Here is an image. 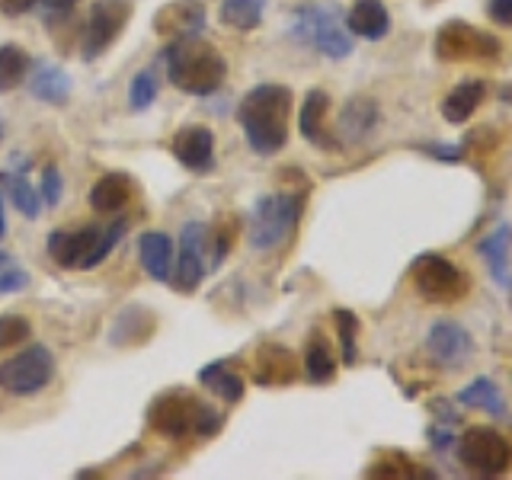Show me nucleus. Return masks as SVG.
Returning a JSON list of instances; mask_svg holds the SVG:
<instances>
[{
    "label": "nucleus",
    "instance_id": "58836bf2",
    "mask_svg": "<svg viewBox=\"0 0 512 480\" xmlns=\"http://www.w3.org/2000/svg\"><path fill=\"white\" fill-rule=\"evenodd\" d=\"M32 7H36V0H0V10H4L7 16H23Z\"/></svg>",
    "mask_w": 512,
    "mask_h": 480
},
{
    "label": "nucleus",
    "instance_id": "72a5a7b5",
    "mask_svg": "<svg viewBox=\"0 0 512 480\" xmlns=\"http://www.w3.org/2000/svg\"><path fill=\"white\" fill-rule=\"evenodd\" d=\"M336 320V330H340V346H343V362L352 365L356 362V336H359V317L352 314V311H336L333 314Z\"/></svg>",
    "mask_w": 512,
    "mask_h": 480
},
{
    "label": "nucleus",
    "instance_id": "f8f14e48",
    "mask_svg": "<svg viewBox=\"0 0 512 480\" xmlns=\"http://www.w3.org/2000/svg\"><path fill=\"white\" fill-rule=\"evenodd\" d=\"M205 250H208V224L202 221H186L180 234V260L173 263L170 279L176 285V292H196L205 279Z\"/></svg>",
    "mask_w": 512,
    "mask_h": 480
},
{
    "label": "nucleus",
    "instance_id": "0eeeda50",
    "mask_svg": "<svg viewBox=\"0 0 512 480\" xmlns=\"http://www.w3.org/2000/svg\"><path fill=\"white\" fill-rule=\"evenodd\" d=\"M413 288L423 301L432 304H455L468 295V276L442 253H423L410 266Z\"/></svg>",
    "mask_w": 512,
    "mask_h": 480
},
{
    "label": "nucleus",
    "instance_id": "79ce46f5",
    "mask_svg": "<svg viewBox=\"0 0 512 480\" xmlns=\"http://www.w3.org/2000/svg\"><path fill=\"white\" fill-rule=\"evenodd\" d=\"M7 263H10V256H7V253H4V250H0V269H4V266H7Z\"/></svg>",
    "mask_w": 512,
    "mask_h": 480
},
{
    "label": "nucleus",
    "instance_id": "473e14b6",
    "mask_svg": "<svg viewBox=\"0 0 512 480\" xmlns=\"http://www.w3.org/2000/svg\"><path fill=\"white\" fill-rule=\"evenodd\" d=\"M32 336V324L23 314H0V349L29 343Z\"/></svg>",
    "mask_w": 512,
    "mask_h": 480
},
{
    "label": "nucleus",
    "instance_id": "aec40b11",
    "mask_svg": "<svg viewBox=\"0 0 512 480\" xmlns=\"http://www.w3.org/2000/svg\"><path fill=\"white\" fill-rule=\"evenodd\" d=\"M29 93L36 96L39 103L64 106L71 100V77L64 74V68H58V64L36 61L29 68Z\"/></svg>",
    "mask_w": 512,
    "mask_h": 480
},
{
    "label": "nucleus",
    "instance_id": "c85d7f7f",
    "mask_svg": "<svg viewBox=\"0 0 512 480\" xmlns=\"http://www.w3.org/2000/svg\"><path fill=\"white\" fill-rule=\"evenodd\" d=\"M199 381L212 394H218L221 400H228V404H237V400L244 397V378H240L237 372H231V368L221 365V362L205 365L199 372Z\"/></svg>",
    "mask_w": 512,
    "mask_h": 480
},
{
    "label": "nucleus",
    "instance_id": "6e6552de",
    "mask_svg": "<svg viewBox=\"0 0 512 480\" xmlns=\"http://www.w3.org/2000/svg\"><path fill=\"white\" fill-rule=\"evenodd\" d=\"M55 356L42 343H32L20 349L7 362H0V388L16 397H29L42 388H48L55 378Z\"/></svg>",
    "mask_w": 512,
    "mask_h": 480
},
{
    "label": "nucleus",
    "instance_id": "2f4dec72",
    "mask_svg": "<svg viewBox=\"0 0 512 480\" xmlns=\"http://www.w3.org/2000/svg\"><path fill=\"white\" fill-rule=\"evenodd\" d=\"M368 477H400V480H407V477H432V474H423L420 464H413L410 458L404 455H381L375 464H368Z\"/></svg>",
    "mask_w": 512,
    "mask_h": 480
},
{
    "label": "nucleus",
    "instance_id": "4468645a",
    "mask_svg": "<svg viewBox=\"0 0 512 480\" xmlns=\"http://www.w3.org/2000/svg\"><path fill=\"white\" fill-rule=\"evenodd\" d=\"M170 151L192 173H208L215 167V135L205 125H186L173 135Z\"/></svg>",
    "mask_w": 512,
    "mask_h": 480
},
{
    "label": "nucleus",
    "instance_id": "4c0bfd02",
    "mask_svg": "<svg viewBox=\"0 0 512 480\" xmlns=\"http://www.w3.org/2000/svg\"><path fill=\"white\" fill-rule=\"evenodd\" d=\"M490 20L500 26H512V0H490Z\"/></svg>",
    "mask_w": 512,
    "mask_h": 480
},
{
    "label": "nucleus",
    "instance_id": "37998d69",
    "mask_svg": "<svg viewBox=\"0 0 512 480\" xmlns=\"http://www.w3.org/2000/svg\"><path fill=\"white\" fill-rule=\"evenodd\" d=\"M4 132H7V128H4V119H0V141H4Z\"/></svg>",
    "mask_w": 512,
    "mask_h": 480
},
{
    "label": "nucleus",
    "instance_id": "c9c22d12",
    "mask_svg": "<svg viewBox=\"0 0 512 480\" xmlns=\"http://www.w3.org/2000/svg\"><path fill=\"white\" fill-rule=\"evenodd\" d=\"M61 192H64V180H61V170L55 164H48L42 170V186H39V199L42 205L55 208L61 202Z\"/></svg>",
    "mask_w": 512,
    "mask_h": 480
},
{
    "label": "nucleus",
    "instance_id": "f3484780",
    "mask_svg": "<svg viewBox=\"0 0 512 480\" xmlns=\"http://www.w3.org/2000/svg\"><path fill=\"white\" fill-rule=\"evenodd\" d=\"M135 196V180L128 173H106L93 183V189L87 192V202L96 215H119L128 208Z\"/></svg>",
    "mask_w": 512,
    "mask_h": 480
},
{
    "label": "nucleus",
    "instance_id": "412c9836",
    "mask_svg": "<svg viewBox=\"0 0 512 480\" xmlns=\"http://www.w3.org/2000/svg\"><path fill=\"white\" fill-rule=\"evenodd\" d=\"M327 112H330V96L324 90H308L301 103V112H298V128L304 141H311L314 148H336L327 135Z\"/></svg>",
    "mask_w": 512,
    "mask_h": 480
},
{
    "label": "nucleus",
    "instance_id": "ddd939ff",
    "mask_svg": "<svg viewBox=\"0 0 512 480\" xmlns=\"http://www.w3.org/2000/svg\"><path fill=\"white\" fill-rule=\"evenodd\" d=\"M426 352L432 356V362L445 368V372H455V368L471 362L474 340L458 320H436L426 333Z\"/></svg>",
    "mask_w": 512,
    "mask_h": 480
},
{
    "label": "nucleus",
    "instance_id": "2eb2a0df",
    "mask_svg": "<svg viewBox=\"0 0 512 480\" xmlns=\"http://www.w3.org/2000/svg\"><path fill=\"white\" fill-rule=\"evenodd\" d=\"M154 29L167 42L202 36V29H205V4H202V0H173V4L160 7V13L154 16Z\"/></svg>",
    "mask_w": 512,
    "mask_h": 480
},
{
    "label": "nucleus",
    "instance_id": "7ed1b4c3",
    "mask_svg": "<svg viewBox=\"0 0 512 480\" xmlns=\"http://www.w3.org/2000/svg\"><path fill=\"white\" fill-rule=\"evenodd\" d=\"M167 58V77L176 90L189 96H212L224 77H228V61L215 45L202 42L199 36L189 39H173L164 48Z\"/></svg>",
    "mask_w": 512,
    "mask_h": 480
},
{
    "label": "nucleus",
    "instance_id": "a878e982",
    "mask_svg": "<svg viewBox=\"0 0 512 480\" xmlns=\"http://www.w3.org/2000/svg\"><path fill=\"white\" fill-rule=\"evenodd\" d=\"M458 404L480 410L487 416H506V394L500 391V384L490 381V378H477L468 384V388H461Z\"/></svg>",
    "mask_w": 512,
    "mask_h": 480
},
{
    "label": "nucleus",
    "instance_id": "c756f323",
    "mask_svg": "<svg viewBox=\"0 0 512 480\" xmlns=\"http://www.w3.org/2000/svg\"><path fill=\"white\" fill-rule=\"evenodd\" d=\"M304 375H308V381H314V384H327L336 378V359L320 333H314L308 349H304Z\"/></svg>",
    "mask_w": 512,
    "mask_h": 480
},
{
    "label": "nucleus",
    "instance_id": "9b49d317",
    "mask_svg": "<svg viewBox=\"0 0 512 480\" xmlns=\"http://www.w3.org/2000/svg\"><path fill=\"white\" fill-rule=\"evenodd\" d=\"M432 52L439 61H496L500 58V42L471 23L452 20L439 29Z\"/></svg>",
    "mask_w": 512,
    "mask_h": 480
},
{
    "label": "nucleus",
    "instance_id": "dca6fc26",
    "mask_svg": "<svg viewBox=\"0 0 512 480\" xmlns=\"http://www.w3.org/2000/svg\"><path fill=\"white\" fill-rule=\"evenodd\" d=\"M253 378H256V384H263V388H285V384H292L298 378L295 352L279 343H266L260 352H256Z\"/></svg>",
    "mask_w": 512,
    "mask_h": 480
},
{
    "label": "nucleus",
    "instance_id": "f03ea898",
    "mask_svg": "<svg viewBox=\"0 0 512 480\" xmlns=\"http://www.w3.org/2000/svg\"><path fill=\"white\" fill-rule=\"evenodd\" d=\"M221 413L212 410L196 394L186 391H167L157 394L148 407V426L160 439L186 442V439H212L221 432Z\"/></svg>",
    "mask_w": 512,
    "mask_h": 480
},
{
    "label": "nucleus",
    "instance_id": "423d86ee",
    "mask_svg": "<svg viewBox=\"0 0 512 480\" xmlns=\"http://www.w3.org/2000/svg\"><path fill=\"white\" fill-rule=\"evenodd\" d=\"M292 36L304 45L317 48L330 61H340L352 55V36L336 7H298Z\"/></svg>",
    "mask_w": 512,
    "mask_h": 480
},
{
    "label": "nucleus",
    "instance_id": "e433bc0d",
    "mask_svg": "<svg viewBox=\"0 0 512 480\" xmlns=\"http://www.w3.org/2000/svg\"><path fill=\"white\" fill-rule=\"evenodd\" d=\"M29 285V276L26 269L7 263L4 269H0V295H13V292H23V288Z\"/></svg>",
    "mask_w": 512,
    "mask_h": 480
},
{
    "label": "nucleus",
    "instance_id": "cd10ccee",
    "mask_svg": "<svg viewBox=\"0 0 512 480\" xmlns=\"http://www.w3.org/2000/svg\"><path fill=\"white\" fill-rule=\"evenodd\" d=\"M29 68H32V58L26 48L20 45H0V93H10L23 84L29 77Z\"/></svg>",
    "mask_w": 512,
    "mask_h": 480
},
{
    "label": "nucleus",
    "instance_id": "39448f33",
    "mask_svg": "<svg viewBox=\"0 0 512 480\" xmlns=\"http://www.w3.org/2000/svg\"><path fill=\"white\" fill-rule=\"evenodd\" d=\"M304 199L295 192H269L253 205L247 221V240L253 250H272L298 228Z\"/></svg>",
    "mask_w": 512,
    "mask_h": 480
},
{
    "label": "nucleus",
    "instance_id": "20e7f679",
    "mask_svg": "<svg viewBox=\"0 0 512 480\" xmlns=\"http://www.w3.org/2000/svg\"><path fill=\"white\" fill-rule=\"evenodd\" d=\"M122 231H125V221L109 224L106 231L93 228V224L80 231H52L48 234V256H52L61 269H93L119 244Z\"/></svg>",
    "mask_w": 512,
    "mask_h": 480
},
{
    "label": "nucleus",
    "instance_id": "bb28decb",
    "mask_svg": "<svg viewBox=\"0 0 512 480\" xmlns=\"http://www.w3.org/2000/svg\"><path fill=\"white\" fill-rule=\"evenodd\" d=\"M269 0H221V23L237 32H253L263 23Z\"/></svg>",
    "mask_w": 512,
    "mask_h": 480
},
{
    "label": "nucleus",
    "instance_id": "ea45409f",
    "mask_svg": "<svg viewBox=\"0 0 512 480\" xmlns=\"http://www.w3.org/2000/svg\"><path fill=\"white\" fill-rule=\"evenodd\" d=\"M80 0H36V7H45L48 13H71Z\"/></svg>",
    "mask_w": 512,
    "mask_h": 480
},
{
    "label": "nucleus",
    "instance_id": "f257e3e1",
    "mask_svg": "<svg viewBox=\"0 0 512 480\" xmlns=\"http://www.w3.org/2000/svg\"><path fill=\"white\" fill-rule=\"evenodd\" d=\"M295 96L285 84L253 87L237 106V122L244 128L247 144L260 154L272 157L288 144V122H292Z\"/></svg>",
    "mask_w": 512,
    "mask_h": 480
},
{
    "label": "nucleus",
    "instance_id": "9d476101",
    "mask_svg": "<svg viewBox=\"0 0 512 480\" xmlns=\"http://www.w3.org/2000/svg\"><path fill=\"white\" fill-rule=\"evenodd\" d=\"M128 20H132V0H96L87 16L84 42H80V58L96 61L100 55H106L125 32Z\"/></svg>",
    "mask_w": 512,
    "mask_h": 480
},
{
    "label": "nucleus",
    "instance_id": "5701e85b",
    "mask_svg": "<svg viewBox=\"0 0 512 480\" xmlns=\"http://www.w3.org/2000/svg\"><path fill=\"white\" fill-rule=\"evenodd\" d=\"M375 125H378V103L372 96H352L340 112V138L346 141L368 138Z\"/></svg>",
    "mask_w": 512,
    "mask_h": 480
},
{
    "label": "nucleus",
    "instance_id": "1a4fd4ad",
    "mask_svg": "<svg viewBox=\"0 0 512 480\" xmlns=\"http://www.w3.org/2000/svg\"><path fill=\"white\" fill-rule=\"evenodd\" d=\"M458 458L474 474L500 477L512 468V445L490 426H471L458 442Z\"/></svg>",
    "mask_w": 512,
    "mask_h": 480
},
{
    "label": "nucleus",
    "instance_id": "4be33fe9",
    "mask_svg": "<svg viewBox=\"0 0 512 480\" xmlns=\"http://www.w3.org/2000/svg\"><path fill=\"white\" fill-rule=\"evenodd\" d=\"M138 256H141V266L144 272L154 279V282H170V272H173V240L164 231H148L138 237Z\"/></svg>",
    "mask_w": 512,
    "mask_h": 480
},
{
    "label": "nucleus",
    "instance_id": "f704fd0d",
    "mask_svg": "<svg viewBox=\"0 0 512 480\" xmlns=\"http://www.w3.org/2000/svg\"><path fill=\"white\" fill-rule=\"evenodd\" d=\"M234 240H237V221H234V218H224V221H218L215 234L208 231V247H212V263H215V266L224 260V256L231 253Z\"/></svg>",
    "mask_w": 512,
    "mask_h": 480
},
{
    "label": "nucleus",
    "instance_id": "6ab92c4d",
    "mask_svg": "<svg viewBox=\"0 0 512 480\" xmlns=\"http://www.w3.org/2000/svg\"><path fill=\"white\" fill-rule=\"evenodd\" d=\"M477 250L487 260V269H490L493 282L500 285V288H512V228H509V224L493 228L477 244Z\"/></svg>",
    "mask_w": 512,
    "mask_h": 480
},
{
    "label": "nucleus",
    "instance_id": "7c9ffc66",
    "mask_svg": "<svg viewBox=\"0 0 512 480\" xmlns=\"http://www.w3.org/2000/svg\"><path fill=\"white\" fill-rule=\"evenodd\" d=\"M160 93V84H157V74L154 68H144L132 77V84H128V106H132L135 112H144L151 109L154 100Z\"/></svg>",
    "mask_w": 512,
    "mask_h": 480
},
{
    "label": "nucleus",
    "instance_id": "a19ab883",
    "mask_svg": "<svg viewBox=\"0 0 512 480\" xmlns=\"http://www.w3.org/2000/svg\"><path fill=\"white\" fill-rule=\"evenodd\" d=\"M7 234V215H4V196H0V237Z\"/></svg>",
    "mask_w": 512,
    "mask_h": 480
},
{
    "label": "nucleus",
    "instance_id": "a211bd4d",
    "mask_svg": "<svg viewBox=\"0 0 512 480\" xmlns=\"http://www.w3.org/2000/svg\"><path fill=\"white\" fill-rule=\"evenodd\" d=\"M343 23L352 36L368 39V42H381L391 32V13L381 0H356V4L346 10Z\"/></svg>",
    "mask_w": 512,
    "mask_h": 480
},
{
    "label": "nucleus",
    "instance_id": "393cba45",
    "mask_svg": "<svg viewBox=\"0 0 512 480\" xmlns=\"http://www.w3.org/2000/svg\"><path fill=\"white\" fill-rule=\"evenodd\" d=\"M29 164H20V170H7V173H0V183L7 186V196L13 202V208L20 212L23 218H39V208H42V199H39V189L29 183V176H26Z\"/></svg>",
    "mask_w": 512,
    "mask_h": 480
},
{
    "label": "nucleus",
    "instance_id": "b1692460",
    "mask_svg": "<svg viewBox=\"0 0 512 480\" xmlns=\"http://www.w3.org/2000/svg\"><path fill=\"white\" fill-rule=\"evenodd\" d=\"M484 96H487V84L484 80H464V84H458L452 93L442 100V116L448 125H461V122H468L477 106L484 103Z\"/></svg>",
    "mask_w": 512,
    "mask_h": 480
}]
</instances>
